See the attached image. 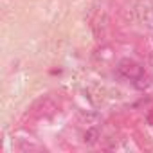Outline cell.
Listing matches in <instances>:
<instances>
[{
	"mask_svg": "<svg viewBox=\"0 0 153 153\" xmlns=\"http://www.w3.org/2000/svg\"><path fill=\"white\" fill-rule=\"evenodd\" d=\"M117 68H119V72L124 76V78H128V79H135V78H139V76L142 74V67L139 63L128 59V58L126 59H121Z\"/></svg>",
	"mask_w": 153,
	"mask_h": 153,
	"instance_id": "1",
	"label": "cell"
},
{
	"mask_svg": "<svg viewBox=\"0 0 153 153\" xmlns=\"http://www.w3.org/2000/svg\"><path fill=\"white\" fill-rule=\"evenodd\" d=\"M97 139H99V130H97V128H88V130L85 131V135H83V140H85L87 144H96Z\"/></svg>",
	"mask_w": 153,
	"mask_h": 153,
	"instance_id": "2",
	"label": "cell"
},
{
	"mask_svg": "<svg viewBox=\"0 0 153 153\" xmlns=\"http://www.w3.org/2000/svg\"><path fill=\"white\" fill-rule=\"evenodd\" d=\"M133 87H135V88H139V90L148 88V87H149V78H148V76L142 72V74L139 76V78H135V79H133Z\"/></svg>",
	"mask_w": 153,
	"mask_h": 153,
	"instance_id": "3",
	"label": "cell"
},
{
	"mask_svg": "<svg viewBox=\"0 0 153 153\" xmlns=\"http://www.w3.org/2000/svg\"><path fill=\"white\" fill-rule=\"evenodd\" d=\"M79 119H81V121H87V123H96V121H97V114H85V112H79Z\"/></svg>",
	"mask_w": 153,
	"mask_h": 153,
	"instance_id": "4",
	"label": "cell"
},
{
	"mask_svg": "<svg viewBox=\"0 0 153 153\" xmlns=\"http://www.w3.org/2000/svg\"><path fill=\"white\" fill-rule=\"evenodd\" d=\"M148 123H149V124H153V114H149V115H148Z\"/></svg>",
	"mask_w": 153,
	"mask_h": 153,
	"instance_id": "5",
	"label": "cell"
}]
</instances>
